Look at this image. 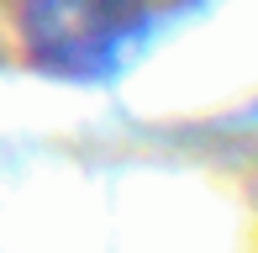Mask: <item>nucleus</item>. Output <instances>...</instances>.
<instances>
[{"instance_id": "1", "label": "nucleus", "mask_w": 258, "mask_h": 253, "mask_svg": "<svg viewBox=\"0 0 258 253\" xmlns=\"http://www.w3.org/2000/svg\"><path fill=\"white\" fill-rule=\"evenodd\" d=\"M16 27L42 74L105 79L143 32V11L137 0H21Z\"/></svg>"}]
</instances>
